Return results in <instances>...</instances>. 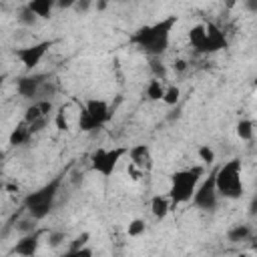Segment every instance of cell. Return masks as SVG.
Wrapping results in <instances>:
<instances>
[{"label":"cell","mask_w":257,"mask_h":257,"mask_svg":"<svg viewBox=\"0 0 257 257\" xmlns=\"http://www.w3.org/2000/svg\"><path fill=\"white\" fill-rule=\"evenodd\" d=\"M177 24V16H165L153 24H145L141 26L133 36H131V42L141 48L149 58H155V56H163V52L169 48V42H171V32Z\"/></svg>","instance_id":"cell-1"},{"label":"cell","mask_w":257,"mask_h":257,"mask_svg":"<svg viewBox=\"0 0 257 257\" xmlns=\"http://www.w3.org/2000/svg\"><path fill=\"white\" fill-rule=\"evenodd\" d=\"M62 181H64V173L56 175L54 179H50L48 183H44L42 187H38L36 191L24 197V209L32 221H42L44 217H48V213L54 209Z\"/></svg>","instance_id":"cell-2"},{"label":"cell","mask_w":257,"mask_h":257,"mask_svg":"<svg viewBox=\"0 0 257 257\" xmlns=\"http://www.w3.org/2000/svg\"><path fill=\"white\" fill-rule=\"evenodd\" d=\"M203 175H205V169L201 165L175 171L171 175V187H169V199L173 201V205L189 203L193 199Z\"/></svg>","instance_id":"cell-3"},{"label":"cell","mask_w":257,"mask_h":257,"mask_svg":"<svg viewBox=\"0 0 257 257\" xmlns=\"http://www.w3.org/2000/svg\"><path fill=\"white\" fill-rule=\"evenodd\" d=\"M215 185H217L219 197L241 199L243 193H245L243 177H241V161L239 159H231V161L223 163L215 171Z\"/></svg>","instance_id":"cell-4"},{"label":"cell","mask_w":257,"mask_h":257,"mask_svg":"<svg viewBox=\"0 0 257 257\" xmlns=\"http://www.w3.org/2000/svg\"><path fill=\"white\" fill-rule=\"evenodd\" d=\"M124 155H128V149H124V147L96 149L90 155V167H92V171H96L102 177H112V173L116 171V167Z\"/></svg>","instance_id":"cell-5"},{"label":"cell","mask_w":257,"mask_h":257,"mask_svg":"<svg viewBox=\"0 0 257 257\" xmlns=\"http://www.w3.org/2000/svg\"><path fill=\"white\" fill-rule=\"evenodd\" d=\"M193 205L197 209H203V211H213L217 207V201H219V193H217V185H215V171L199 183L195 195H193Z\"/></svg>","instance_id":"cell-6"},{"label":"cell","mask_w":257,"mask_h":257,"mask_svg":"<svg viewBox=\"0 0 257 257\" xmlns=\"http://www.w3.org/2000/svg\"><path fill=\"white\" fill-rule=\"evenodd\" d=\"M52 44H54V40H40L30 46H20V48H14V56L24 64L26 70H32L40 64V60L44 58V54L50 50Z\"/></svg>","instance_id":"cell-7"},{"label":"cell","mask_w":257,"mask_h":257,"mask_svg":"<svg viewBox=\"0 0 257 257\" xmlns=\"http://www.w3.org/2000/svg\"><path fill=\"white\" fill-rule=\"evenodd\" d=\"M50 110H52V102H50V100H38V102L30 104V106L26 108L24 122H28L32 135L38 133V131L46 124V116H48Z\"/></svg>","instance_id":"cell-8"},{"label":"cell","mask_w":257,"mask_h":257,"mask_svg":"<svg viewBox=\"0 0 257 257\" xmlns=\"http://www.w3.org/2000/svg\"><path fill=\"white\" fill-rule=\"evenodd\" d=\"M44 235V229H34L32 233H24L12 247V253L18 257H34L38 247H40V239Z\"/></svg>","instance_id":"cell-9"},{"label":"cell","mask_w":257,"mask_h":257,"mask_svg":"<svg viewBox=\"0 0 257 257\" xmlns=\"http://www.w3.org/2000/svg\"><path fill=\"white\" fill-rule=\"evenodd\" d=\"M44 82H46V74H26L16 78V90L22 98H34L38 96Z\"/></svg>","instance_id":"cell-10"},{"label":"cell","mask_w":257,"mask_h":257,"mask_svg":"<svg viewBox=\"0 0 257 257\" xmlns=\"http://www.w3.org/2000/svg\"><path fill=\"white\" fill-rule=\"evenodd\" d=\"M82 110H84V112H86L98 126L106 124V122L110 120V116H112L108 102L102 100V98H90V100H86L84 106H82Z\"/></svg>","instance_id":"cell-11"},{"label":"cell","mask_w":257,"mask_h":257,"mask_svg":"<svg viewBox=\"0 0 257 257\" xmlns=\"http://www.w3.org/2000/svg\"><path fill=\"white\" fill-rule=\"evenodd\" d=\"M205 30H207V54H213V52L227 48V36L215 22H207Z\"/></svg>","instance_id":"cell-12"},{"label":"cell","mask_w":257,"mask_h":257,"mask_svg":"<svg viewBox=\"0 0 257 257\" xmlns=\"http://www.w3.org/2000/svg\"><path fill=\"white\" fill-rule=\"evenodd\" d=\"M128 157H131V165L137 167V169H149L151 163H153V157H151V149L149 145H135L128 149Z\"/></svg>","instance_id":"cell-13"},{"label":"cell","mask_w":257,"mask_h":257,"mask_svg":"<svg viewBox=\"0 0 257 257\" xmlns=\"http://www.w3.org/2000/svg\"><path fill=\"white\" fill-rule=\"evenodd\" d=\"M189 44L195 52L199 54H207V30L205 24H195L189 30Z\"/></svg>","instance_id":"cell-14"},{"label":"cell","mask_w":257,"mask_h":257,"mask_svg":"<svg viewBox=\"0 0 257 257\" xmlns=\"http://www.w3.org/2000/svg\"><path fill=\"white\" fill-rule=\"evenodd\" d=\"M32 137V131H30V126H28V122H20V124H16V128L10 133V139H8V143H10V147H20V145H24V143H28V139Z\"/></svg>","instance_id":"cell-15"},{"label":"cell","mask_w":257,"mask_h":257,"mask_svg":"<svg viewBox=\"0 0 257 257\" xmlns=\"http://www.w3.org/2000/svg\"><path fill=\"white\" fill-rule=\"evenodd\" d=\"M171 199L169 197H163V195H155L151 199V213L157 217V219H165L171 211Z\"/></svg>","instance_id":"cell-16"},{"label":"cell","mask_w":257,"mask_h":257,"mask_svg":"<svg viewBox=\"0 0 257 257\" xmlns=\"http://www.w3.org/2000/svg\"><path fill=\"white\" fill-rule=\"evenodd\" d=\"M56 2L54 0H32L28 2V8L38 16V18H50Z\"/></svg>","instance_id":"cell-17"},{"label":"cell","mask_w":257,"mask_h":257,"mask_svg":"<svg viewBox=\"0 0 257 257\" xmlns=\"http://www.w3.org/2000/svg\"><path fill=\"white\" fill-rule=\"evenodd\" d=\"M251 237V227L249 225H235L227 231V239L231 243H241V241H247Z\"/></svg>","instance_id":"cell-18"},{"label":"cell","mask_w":257,"mask_h":257,"mask_svg":"<svg viewBox=\"0 0 257 257\" xmlns=\"http://www.w3.org/2000/svg\"><path fill=\"white\" fill-rule=\"evenodd\" d=\"M163 96H165L163 80L153 78V80L147 84V98H149V100H163Z\"/></svg>","instance_id":"cell-19"},{"label":"cell","mask_w":257,"mask_h":257,"mask_svg":"<svg viewBox=\"0 0 257 257\" xmlns=\"http://www.w3.org/2000/svg\"><path fill=\"white\" fill-rule=\"evenodd\" d=\"M235 133H237V137L241 141H251L253 139V122L247 120V118H241L237 122V126H235Z\"/></svg>","instance_id":"cell-20"},{"label":"cell","mask_w":257,"mask_h":257,"mask_svg":"<svg viewBox=\"0 0 257 257\" xmlns=\"http://www.w3.org/2000/svg\"><path fill=\"white\" fill-rule=\"evenodd\" d=\"M149 66H151V70H153V78H159V80H163V78L167 76V66L163 64V60H161L159 56H155V58H149Z\"/></svg>","instance_id":"cell-21"},{"label":"cell","mask_w":257,"mask_h":257,"mask_svg":"<svg viewBox=\"0 0 257 257\" xmlns=\"http://www.w3.org/2000/svg\"><path fill=\"white\" fill-rule=\"evenodd\" d=\"M78 128H80L82 133H92V131H98L100 126H98V124H96V122H94V120H92V118H90V116H88V114H86V112L80 108V116H78Z\"/></svg>","instance_id":"cell-22"},{"label":"cell","mask_w":257,"mask_h":257,"mask_svg":"<svg viewBox=\"0 0 257 257\" xmlns=\"http://www.w3.org/2000/svg\"><path fill=\"white\" fill-rule=\"evenodd\" d=\"M36 20H38V16L28 8V4H24V6L18 10V22H22V24H26V26H32V24H36Z\"/></svg>","instance_id":"cell-23"},{"label":"cell","mask_w":257,"mask_h":257,"mask_svg":"<svg viewBox=\"0 0 257 257\" xmlns=\"http://www.w3.org/2000/svg\"><path fill=\"white\" fill-rule=\"evenodd\" d=\"M179 96H181V90H179V86L171 84V86H167V88H165V96H163V102H165V104H169V106H175V104L179 102Z\"/></svg>","instance_id":"cell-24"},{"label":"cell","mask_w":257,"mask_h":257,"mask_svg":"<svg viewBox=\"0 0 257 257\" xmlns=\"http://www.w3.org/2000/svg\"><path fill=\"white\" fill-rule=\"evenodd\" d=\"M145 231H147V225H145L143 219H133L128 223V227H126V235L128 237H141Z\"/></svg>","instance_id":"cell-25"},{"label":"cell","mask_w":257,"mask_h":257,"mask_svg":"<svg viewBox=\"0 0 257 257\" xmlns=\"http://www.w3.org/2000/svg\"><path fill=\"white\" fill-rule=\"evenodd\" d=\"M197 153H199V159H201L205 165H213V161H215V153H213V149H211L209 145H201Z\"/></svg>","instance_id":"cell-26"},{"label":"cell","mask_w":257,"mask_h":257,"mask_svg":"<svg viewBox=\"0 0 257 257\" xmlns=\"http://www.w3.org/2000/svg\"><path fill=\"white\" fill-rule=\"evenodd\" d=\"M62 257H94V253H92L90 247L84 245V247H70V251Z\"/></svg>","instance_id":"cell-27"},{"label":"cell","mask_w":257,"mask_h":257,"mask_svg":"<svg viewBox=\"0 0 257 257\" xmlns=\"http://www.w3.org/2000/svg\"><path fill=\"white\" fill-rule=\"evenodd\" d=\"M54 122H56V128H58V131H68V122H66V116H64V108L56 112Z\"/></svg>","instance_id":"cell-28"},{"label":"cell","mask_w":257,"mask_h":257,"mask_svg":"<svg viewBox=\"0 0 257 257\" xmlns=\"http://www.w3.org/2000/svg\"><path fill=\"white\" fill-rule=\"evenodd\" d=\"M175 70L177 72H185L187 70V62L185 60H175Z\"/></svg>","instance_id":"cell-29"},{"label":"cell","mask_w":257,"mask_h":257,"mask_svg":"<svg viewBox=\"0 0 257 257\" xmlns=\"http://www.w3.org/2000/svg\"><path fill=\"white\" fill-rule=\"evenodd\" d=\"M60 239H62V235H50V245L56 247V245L60 243Z\"/></svg>","instance_id":"cell-30"},{"label":"cell","mask_w":257,"mask_h":257,"mask_svg":"<svg viewBox=\"0 0 257 257\" xmlns=\"http://www.w3.org/2000/svg\"><path fill=\"white\" fill-rule=\"evenodd\" d=\"M56 6H58V8H70V6H74V2H72V0H66V2H56Z\"/></svg>","instance_id":"cell-31"},{"label":"cell","mask_w":257,"mask_h":257,"mask_svg":"<svg viewBox=\"0 0 257 257\" xmlns=\"http://www.w3.org/2000/svg\"><path fill=\"white\" fill-rule=\"evenodd\" d=\"M249 213H251V215H255V213H257V197H253L251 207H249Z\"/></svg>","instance_id":"cell-32"},{"label":"cell","mask_w":257,"mask_h":257,"mask_svg":"<svg viewBox=\"0 0 257 257\" xmlns=\"http://www.w3.org/2000/svg\"><path fill=\"white\" fill-rule=\"evenodd\" d=\"M74 6H76L78 10H86V8L90 6V2H80V4H76V2H74Z\"/></svg>","instance_id":"cell-33"},{"label":"cell","mask_w":257,"mask_h":257,"mask_svg":"<svg viewBox=\"0 0 257 257\" xmlns=\"http://www.w3.org/2000/svg\"><path fill=\"white\" fill-rule=\"evenodd\" d=\"M251 245H253V249H257V237L253 239V243H251Z\"/></svg>","instance_id":"cell-34"},{"label":"cell","mask_w":257,"mask_h":257,"mask_svg":"<svg viewBox=\"0 0 257 257\" xmlns=\"http://www.w3.org/2000/svg\"><path fill=\"white\" fill-rule=\"evenodd\" d=\"M253 86H257V76H255V78H253Z\"/></svg>","instance_id":"cell-35"},{"label":"cell","mask_w":257,"mask_h":257,"mask_svg":"<svg viewBox=\"0 0 257 257\" xmlns=\"http://www.w3.org/2000/svg\"><path fill=\"white\" fill-rule=\"evenodd\" d=\"M239 257H247V255H245V253H243V255H239Z\"/></svg>","instance_id":"cell-36"}]
</instances>
